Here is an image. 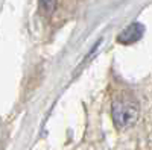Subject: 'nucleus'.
Wrapping results in <instances>:
<instances>
[{"label": "nucleus", "mask_w": 152, "mask_h": 150, "mask_svg": "<svg viewBox=\"0 0 152 150\" xmlns=\"http://www.w3.org/2000/svg\"><path fill=\"white\" fill-rule=\"evenodd\" d=\"M145 33V28L140 23H132L128 28H125L119 35H117V41L120 44H132L138 41Z\"/></svg>", "instance_id": "f03ea898"}, {"label": "nucleus", "mask_w": 152, "mask_h": 150, "mask_svg": "<svg viewBox=\"0 0 152 150\" xmlns=\"http://www.w3.org/2000/svg\"><path fill=\"white\" fill-rule=\"evenodd\" d=\"M40 5L44 9V12H50L53 8V0H40Z\"/></svg>", "instance_id": "7ed1b4c3"}, {"label": "nucleus", "mask_w": 152, "mask_h": 150, "mask_svg": "<svg viewBox=\"0 0 152 150\" xmlns=\"http://www.w3.org/2000/svg\"><path fill=\"white\" fill-rule=\"evenodd\" d=\"M138 114H140V108L132 99L129 97L114 99L113 106H111V115H113L114 124L119 129H126L132 126L138 118Z\"/></svg>", "instance_id": "f257e3e1"}]
</instances>
